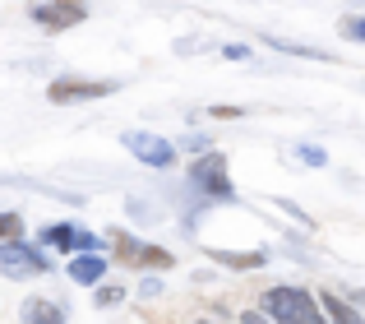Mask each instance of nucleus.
Returning <instances> with one entry per match:
<instances>
[{
  "label": "nucleus",
  "mask_w": 365,
  "mask_h": 324,
  "mask_svg": "<svg viewBox=\"0 0 365 324\" xmlns=\"http://www.w3.org/2000/svg\"><path fill=\"white\" fill-rule=\"evenodd\" d=\"M296 153H301L305 162H310V167H324V153H319V148H310V144H301V148H296Z\"/></svg>",
  "instance_id": "obj_15"
},
{
  "label": "nucleus",
  "mask_w": 365,
  "mask_h": 324,
  "mask_svg": "<svg viewBox=\"0 0 365 324\" xmlns=\"http://www.w3.org/2000/svg\"><path fill=\"white\" fill-rule=\"evenodd\" d=\"M222 56H227V61H245V56H250V46H227Z\"/></svg>",
  "instance_id": "obj_17"
},
{
  "label": "nucleus",
  "mask_w": 365,
  "mask_h": 324,
  "mask_svg": "<svg viewBox=\"0 0 365 324\" xmlns=\"http://www.w3.org/2000/svg\"><path fill=\"white\" fill-rule=\"evenodd\" d=\"M190 181H195L199 190H208L213 199H232V176H227L222 153H204L199 162H190Z\"/></svg>",
  "instance_id": "obj_2"
},
{
  "label": "nucleus",
  "mask_w": 365,
  "mask_h": 324,
  "mask_svg": "<svg viewBox=\"0 0 365 324\" xmlns=\"http://www.w3.org/2000/svg\"><path fill=\"white\" fill-rule=\"evenodd\" d=\"M264 310L268 324H324V310L314 306V297L305 288H268Z\"/></svg>",
  "instance_id": "obj_1"
},
{
  "label": "nucleus",
  "mask_w": 365,
  "mask_h": 324,
  "mask_svg": "<svg viewBox=\"0 0 365 324\" xmlns=\"http://www.w3.org/2000/svg\"><path fill=\"white\" fill-rule=\"evenodd\" d=\"M116 83L111 79H74V74H61V79L46 88L51 102H83V98H111Z\"/></svg>",
  "instance_id": "obj_5"
},
{
  "label": "nucleus",
  "mask_w": 365,
  "mask_h": 324,
  "mask_svg": "<svg viewBox=\"0 0 365 324\" xmlns=\"http://www.w3.org/2000/svg\"><path fill=\"white\" fill-rule=\"evenodd\" d=\"M42 241L56 245V250H98V245H102L98 236H93L88 227H79V223H56V227H46Z\"/></svg>",
  "instance_id": "obj_7"
},
{
  "label": "nucleus",
  "mask_w": 365,
  "mask_h": 324,
  "mask_svg": "<svg viewBox=\"0 0 365 324\" xmlns=\"http://www.w3.org/2000/svg\"><path fill=\"white\" fill-rule=\"evenodd\" d=\"M24 324H65V310L56 301H24Z\"/></svg>",
  "instance_id": "obj_10"
},
{
  "label": "nucleus",
  "mask_w": 365,
  "mask_h": 324,
  "mask_svg": "<svg viewBox=\"0 0 365 324\" xmlns=\"http://www.w3.org/2000/svg\"><path fill=\"white\" fill-rule=\"evenodd\" d=\"M19 232H24V218L19 213H0V245H9Z\"/></svg>",
  "instance_id": "obj_12"
},
{
  "label": "nucleus",
  "mask_w": 365,
  "mask_h": 324,
  "mask_svg": "<svg viewBox=\"0 0 365 324\" xmlns=\"http://www.w3.org/2000/svg\"><path fill=\"white\" fill-rule=\"evenodd\" d=\"M324 306L333 310V320H338V324H361V315H356V310H351V306H342L338 297H324Z\"/></svg>",
  "instance_id": "obj_13"
},
{
  "label": "nucleus",
  "mask_w": 365,
  "mask_h": 324,
  "mask_svg": "<svg viewBox=\"0 0 365 324\" xmlns=\"http://www.w3.org/2000/svg\"><path fill=\"white\" fill-rule=\"evenodd\" d=\"M88 19V5L83 0H46V5H33V24L46 28V33H61V28H74Z\"/></svg>",
  "instance_id": "obj_4"
},
{
  "label": "nucleus",
  "mask_w": 365,
  "mask_h": 324,
  "mask_svg": "<svg viewBox=\"0 0 365 324\" xmlns=\"http://www.w3.org/2000/svg\"><path fill=\"white\" fill-rule=\"evenodd\" d=\"M0 273L5 278H37V273H46V255L24 241H9L0 245Z\"/></svg>",
  "instance_id": "obj_3"
},
{
  "label": "nucleus",
  "mask_w": 365,
  "mask_h": 324,
  "mask_svg": "<svg viewBox=\"0 0 365 324\" xmlns=\"http://www.w3.org/2000/svg\"><path fill=\"white\" fill-rule=\"evenodd\" d=\"M199 324H208V320H199Z\"/></svg>",
  "instance_id": "obj_19"
},
{
  "label": "nucleus",
  "mask_w": 365,
  "mask_h": 324,
  "mask_svg": "<svg viewBox=\"0 0 365 324\" xmlns=\"http://www.w3.org/2000/svg\"><path fill=\"white\" fill-rule=\"evenodd\" d=\"M125 148L139 162H148V167H171V162H176V148H171L167 139L148 135V130H125Z\"/></svg>",
  "instance_id": "obj_6"
},
{
  "label": "nucleus",
  "mask_w": 365,
  "mask_h": 324,
  "mask_svg": "<svg viewBox=\"0 0 365 324\" xmlns=\"http://www.w3.org/2000/svg\"><path fill=\"white\" fill-rule=\"evenodd\" d=\"M102 273H107V260H98V255H79V260H70V278L79 283V288H93Z\"/></svg>",
  "instance_id": "obj_9"
},
{
  "label": "nucleus",
  "mask_w": 365,
  "mask_h": 324,
  "mask_svg": "<svg viewBox=\"0 0 365 324\" xmlns=\"http://www.w3.org/2000/svg\"><path fill=\"white\" fill-rule=\"evenodd\" d=\"M217 264H232V269H259L264 264V255H236V250H213Z\"/></svg>",
  "instance_id": "obj_11"
},
{
  "label": "nucleus",
  "mask_w": 365,
  "mask_h": 324,
  "mask_svg": "<svg viewBox=\"0 0 365 324\" xmlns=\"http://www.w3.org/2000/svg\"><path fill=\"white\" fill-rule=\"evenodd\" d=\"M111 236H116L120 260H130V264H148V269H167V264H171V255H167V250H158V245H139L134 236H125V232H111Z\"/></svg>",
  "instance_id": "obj_8"
},
{
  "label": "nucleus",
  "mask_w": 365,
  "mask_h": 324,
  "mask_svg": "<svg viewBox=\"0 0 365 324\" xmlns=\"http://www.w3.org/2000/svg\"><path fill=\"white\" fill-rule=\"evenodd\" d=\"M241 324H268V320L259 315V310H245V315H241Z\"/></svg>",
  "instance_id": "obj_18"
},
{
  "label": "nucleus",
  "mask_w": 365,
  "mask_h": 324,
  "mask_svg": "<svg viewBox=\"0 0 365 324\" xmlns=\"http://www.w3.org/2000/svg\"><path fill=\"white\" fill-rule=\"evenodd\" d=\"M98 301H102V306H116V301H120V288H102Z\"/></svg>",
  "instance_id": "obj_16"
},
{
  "label": "nucleus",
  "mask_w": 365,
  "mask_h": 324,
  "mask_svg": "<svg viewBox=\"0 0 365 324\" xmlns=\"http://www.w3.org/2000/svg\"><path fill=\"white\" fill-rule=\"evenodd\" d=\"M342 33H347L351 42H361V37H365V24H361V19H347V24H342Z\"/></svg>",
  "instance_id": "obj_14"
}]
</instances>
